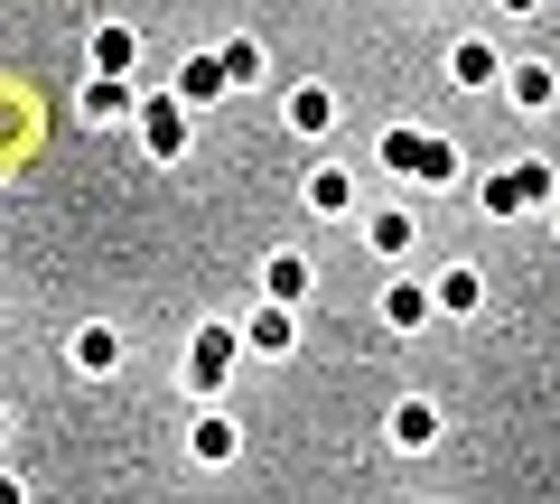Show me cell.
Returning <instances> with one entry per match:
<instances>
[{
  "mask_svg": "<svg viewBox=\"0 0 560 504\" xmlns=\"http://www.w3.org/2000/svg\"><path fill=\"white\" fill-rule=\"evenodd\" d=\"M393 168H420V178H448V150L430 131H393Z\"/></svg>",
  "mask_w": 560,
  "mask_h": 504,
  "instance_id": "6da1fadb",
  "label": "cell"
},
{
  "mask_svg": "<svg viewBox=\"0 0 560 504\" xmlns=\"http://www.w3.org/2000/svg\"><path fill=\"white\" fill-rule=\"evenodd\" d=\"M495 66H504L495 47H486V38H467L458 57H448V75H458V84H495Z\"/></svg>",
  "mask_w": 560,
  "mask_h": 504,
  "instance_id": "7a4b0ae2",
  "label": "cell"
},
{
  "mask_svg": "<svg viewBox=\"0 0 560 504\" xmlns=\"http://www.w3.org/2000/svg\"><path fill=\"white\" fill-rule=\"evenodd\" d=\"M346 197H355L346 168H318V178H308V206H318V215H346Z\"/></svg>",
  "mask_w": 560,
  "mask_h": 504,
  "instance_id": "3957f363",
  "label": "cell"
},
{
  "mask_svg": "<svg viewBox=\"0 0 560 504\" xmlns=\"http://www.w3.org/2000/svg\"><path fill=\"white\" fill-rule=\"evenodd\" d=\"M551 94H560V75H551V66H523V75H514V103H523V113H541Z\"/></svg>",
  "mask_w": 560,
  "mask_h": 504,
  "instance_id": "277c9868",
  "label": "cell"
},
{
  "mask_svg": "<svg viewBox=\"0 0 560 504\" xmlns=\"http://www.w3.org/2000/svg\"><path fill=\"white\" fill-rule=\"evenodd\" d=\"M393 439H401V448H430V411L401 402V411H393Z\"/></svg>",
  "mask_w": 560,
  "mask_h": 504,
  "instance_id": "5b68a950",
  "label": "cell"
},
{
  "mask_svg": "<svg viewBox=\"0 0 560 504\" xmlns=\"http://www.w3.org/2000/svg\"><path fill=\"white\" fill-rule=\"evenodd\" d=\"M94 66H113V75H121V66H131V38H121V28H103V38H94Z\"/></svg>",
  "mask_w": 560,
  "mask_h": 504,
  "instance_id": "8992f818",
  "label": "cell"
},
{
  "mask_svg": "<svg viewBox=\"0 0 560 504\" xmlns=\"http://www.w3.org/2000/svg\"><path fill=\"white\" fill-rule=\"evenodd\" d=\"M504 10H533V0H504Z\"/></svg>",
  "mask_w": 560,
  "mask_h": 504,
  "instance_id": "52a82bcc",
  "label": "cell"
}]
</instances>
